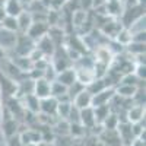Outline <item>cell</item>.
<instances>
[{
    "instance_id": "obj_1",
    "label": "cell",
    "mask_w": 146,
    "mask_h": 146,
    "mask_svg": "<svg viewBox=\"0 0 146 146\" xmlns=\"http://www.w3.org/2000/svg\"><path fill=\"white\" fill-rule=\"evenodd\" d=\"M50 86H51V80H48V79H45V78L35 79L34 88H32V94H34L38 100L47 98V96H51V95H50Z\"/></svg>"
},
{
    "instance_id": "obj_2",
    "label": "cell",
    "mask_w": 146,
    "mask_h": 146,
    "mask_svg": "<svg viewBox=\"0 0 146 146\" xmlns=\"http://www.w3.org/2000/svg\"><path fill=\"white\" fill-rule=\"evenodd\" d=\"M48 29H50V28H48L47 22H36V21H32L31 27L28 28V31H27L25 34L29 36L32 41H36V40L42 38L44 35H47Z\"/></svg>"
},
{
    "instance_id": "obj_3",
    "label": "cell",
    "mask_w": 146,
    "mask_h": 146,
    "mask_svg": "<svg viewBox=\"0 0 146 146\" xmlns=\"http://www.w3.org/2000/svg\"><path fill=\"white\" fill-rule=\"evenodd\" d=\"M115 96V89L114 88H104L101 89L100 92H96L92 95V107H96V105H105L111 101Z\"/></svg>"
},
{
    "instance_id": "obj_4",
    "label": "cell",
    "mask_w": 146,
    "mask_h": 146,
    "mask_svg": "<svg viewBox=\"0 0 146 146\" xmlns=\"http://www.w3.org/2000/svg\"><path fill=\"white\" fill-rule=\"evenodd\" d=\"M73 105L79 110H83L86 107H92V94L86 89L83 88L80 92H78L75 96H73Z\"/></svg>"
},
{
    "instance_id": "obj_5",
    "label": "cell",
    "mask_w": 146,
    "mask_h": 146,
    "mask_svg": "<svg viewBox=\"0 0 146 146\" xmlns=\"http://www.w3.org/2000/svg\"><path fill=\"white\" fill-rule=\"evenodd\" d=\"M57 82H60L62 85H64L66 88L72 86L75 82H78V75H76V70L75 69H64V70H60L57 72L56 79Z\"/></svg>"
},
{
    "instance_id": "obj_6",
    "label": "cell",
    "mask_w": 146,
    "mask_h": 146,
    "mask_svg": "<svg viewBox=\"0 0 146 146\" xmlns=\"http://www.w3.org/2000/svg\"><path fill=\"white\" fill-rule=\"evenodd\" d=\"M79 123L83 127H88V129L96 126L95 114H94V108L92 107H86V108L80 110V113H79Z\"/></svg>"
},
{
    "instance_id": "obj_7",
    "label": "cell",
    "mask_w": 146,
    "mask_h": 146,
    "mask_svg": "<svg viewBox=\"0 0 146 146\" xmlns=\"http://www.w3.org/2000/svg\"><path fill=\"white\" fill-rule=\"evenodd\" d=\"M57 98L54 96H47V98L40 100V111L44 113L45 115H54L57 110Z\"/></svg>"
},
{
    "instance_id": "obj_8",
    "label": "cell",
    "mask_w": 146,
    "mask_h": 146,
    "mask_svg": "<svg viewBox=\"0 0 146 146\" xmlns=\"http://www.w3.org/2000/svg\"><path fill=\"white\" fill-rule=\"evenodd\" d=\"M16 38H18L16 32L3 29L0 27V47L2 48H13L16 44Z\"/></svg>"
},
{
    "instance_id": "obj_9",
    "label": "cell",
    "mask_w": 146,
    "mask_h": 146,
    "mask_svg": "<svg viewBox=\"0 0 146 146\" xmlns=\"http://www.w3.org/2000/svg\"><path fill=\"white\" fill-rule=\"evenodd\" d=\"M127 121L129 123H136V121L145 120V105H135L129 110L127 113Z\"/></svg>"
},
{
    "instance_id": "obj_10",
    "label": "cell",
    "mask_w": 146,
    "mask_h": 146,
    "mask_svg": "<svg viewBox=\"0 0 146 146\" xmlns=\"http://www.w3.org/2000/svg\"><path fill=\"white\" fill-rule=\"evenodd\" d=\"M5 12L9 16H19L22 13V5L19 0H6L5 2Z\"/></svg>"
},
{
    "instance_id": "obj_11",
    "label": "cell",
    "mask_w": 146,
    "mask_h": 146,
    "mask_svg": "<svg viewBox=\"0 0 146 146\" xmlns=\"http://www.w3.org/2000/svg\"><path fill=\"white\" fill-rule=\"evenodd\" d=\"M0 27H2L3 29L12 31V32H18V31H19L18 18H16V16H9V15H6V16L3 18V21L0 22Z\"/></svg>"
},
{
    "instance_id": "obj_12",
    "label": "cell",
    "mask_w": 146,
    "mask_h": 146,
    "mask_svg": "<svg viewBox=\"0 0 146 146\" xmlns=\"http://www.w3.org/2000/svg\"><path fill=\"white\" fill-rule=\"evenodd\" d=\"M16 131H18V123L15 121V117H7L3 121V133L7 137H10L16 135Z\"/></svg>"
},
{
    "instance_id": "obj_13",
    "label": "cell",
    "mask_w": 146,
    "mask_h": 146,
    "mask_svg": "<svg viewBox=\"0 0 146 146\" xmlns=\"http://www.w3.org/2000/svg\"><path fill=\"white\" fill-rule=\"evenodd\" d=\"M92 108H94L96 124H101L104 121V118L110 114V105L108 104H105V105H96V107H92Z\"/></svg>"
},
{
    "instance_id": "obj_14",
    "label": "cell",
    "mask_w": 146,
    "mask_h": 146,
    "mask_svg": "<svg viewBox=\"0 0 146 146\" xmlns=\"http://www.w3.org/2000/svg\"><path fill=\"white\" fill-rule=\"evenodd\" d=\"M25 108L29 113H38L40 111V100L34 94H28L25 96Z\"/></svg>"
},
{
    "instance_id": "obj_15",
    "label": "cell",
    "mask_w": 146,
    "mask_h": 146,
    "mask_svg": "<svg viewBox=\"0 0 146 146\" xmlns=\"http://www.w3.org/2000/svg\"><path fill=\"white\" fill-rule=\"evenodd\" d=\"M136 91H137V86H135V85L123 83L121 86H118V88L115 89V95H121V96H127V98H131V96L136 95Z\"/></svg>"
},
{
    "instance_id": "obj_16",
    "label": "cell",
    "mask_w": 146,
    "mask_h": 146,
    "mask_svg": "<svg viewBox=\"0 0 146 146\" xmlns=\"http://www.w3.org/2000/svg\"><path fill=\"white\" fill-rule=\"evenodd\" d=\"M18 18V27H19V31H22V32H27L28 31V28L31 27V23H32V16L29 15V13H25V12H22V13L19 15V16H16Z\"/></svg>"
},
{
    "instance_id": "obj_17",
    "label": "cell",
    "mask_w": 146,
    "mask_h": 146,
    "mask_svg": "<svg viewBox=\"0 0 146 146\" xmlns=\"http://www.w3.org/2000/svg\"><path fill=\"white\" fill-rule=\"evenodd\" d=\"M118 123H120V120H118V117L115 114H108L104 118V121L101 123V126H104L105 130H115Z\"/></svg>"
},
{
    "instance_id": "obj_18",
    "label": "cell",
    "mask_w": 146,
    "mask_h": 146,
    "mask_svg": "<svg viewBox=\"0 0 146 146\" xmlns=\"http://www.w3.org/2000/svg\"><path fill=\"white\" fill-rule=\"evenodd\" d=\"M70 108H72V102H70V101H63V100H62V101H58V104H57L56 114L62 115V118H63V120H66V118H67V115H69Z\"/></svg>"
},
{
    "instance_id": "obj_19",
    "label": "cell",
    "mask_w": 146,
    "mask_h": 146,
    "mask_svg": "<svg viewBox=\"0 0 146 146\" xmlns=\"http://www.w3.org/2000/svg\"><path fill=\"white\" fill-rule=\"evenodd\" d=\"M7 146H23V143H22V140H21V136L18 135V133L9 137Z\"/></svg>"
},
{
    "instance_id": "obj_20",
    "label": "cell",
    "mask_w": 146,
    "mask_h": 146,
    "mask_svg": "<svg viewBox=\"0 0 146 146\" xmlns=\"http://www.w3.org/2000/svg\"><path fill=\"white\" fill-rule=\"evenodd\" d=\"M130 146H145V140H142V139H135V140L130 143Z\"/></svg>"
},
{
    "instance_id": "obj_21",
    "label": "cell",
    "mask_w": 146,
    "mask_h": 146,
    "mask_svg": "<svg viewBox=\"0 0 146 146\" xmlns=\"http://www.w3.org/2000/svg\"><path fill=\"white\" fill-rule=\"evenodd\" d=\"M6 16V12H5V7L3 6H0V22L3 21V18Z\"/></svg>"
}]
</instances>
